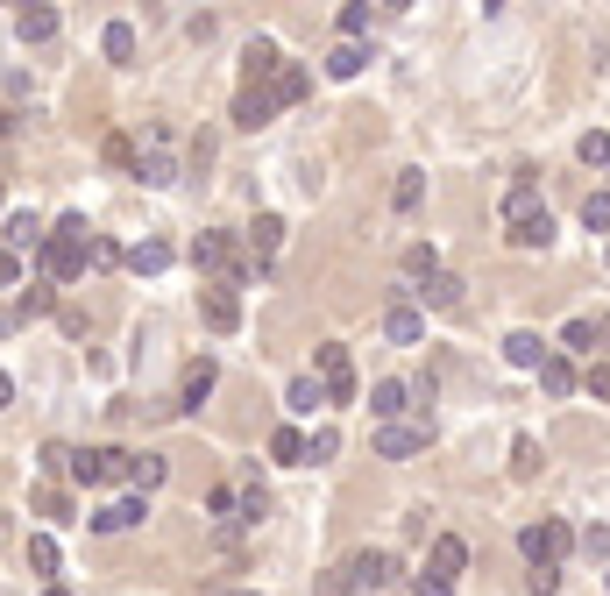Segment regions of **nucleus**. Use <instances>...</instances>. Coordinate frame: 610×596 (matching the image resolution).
<instances>
[{"instance_id":"nucleus-33","label":"nucleus","mask_w":610,"mask_h":596,"mask_svg":"<svg viewBox=\"0 0 610 596\" xmlns=\"http://www.w3.org/2000/svg\"><path fill=\"white\" fill-rule=\"evenodd\" d=\"M29 242H50L36 213H8V249H29Z\"/></svg>"},{"instance_id":"nucleus-13","label":"nucleus","mask_w":610,"mask_h":596,"mask_svg":"<svg viewBox=\"0 0 610 596\" xmlns=\"http://www.w3.org/2000/svg\"><path fill=\"white\" fill-rule=\"evenodd\" d=\"M341 575H348V589H384V582H391V554H384V547H362Z\"/></svg>"},{"instance_id":"nucleus-31","label":"nucleus","mask_w":610,"mask_h":596,"mask_svg":"<svg viewBox=\"0 0 610 596\" xmlns=\"http://www.w3.org/2000/svg\"><path fill=\"white\" fill-rule=\"evenodd\" d=\"M362 64H369V57H362V43H334V50H327V79H355Z\"/></svg>"},{"instance_id":"nucleus-41","label":"nucleus","mask_w":610,"mask_h":596,"mask_svg":"<svg viewBox=\"0 0 610 596\" xmlns=\"http://www.w3.org/2000/svg\"><path fill=\"white\" fill-rule=\"evenodd\" d=\"M100 157H107V164H114V171H135V164H142V157H135V142H128V135H107V142H100Z\"/></svg>"},{"instance_id":"nucleus-26","label":"nucleus","mask_w":610,"mask_h":596,"mask_svg":"<svg viewBox=\"0 0 610 596\" xmlns=\"http://www.w3.org/2000/svg\"><path fill=\"white\" fill-rule=\"evenodd\" d=\"M100 50H107V64H135V22H107Z\"/></svg>"},{"instance_id":"nucleus-16","label":"nucleus","mask_w":610,"mask_h":596,"mask_svg":"<svg viewBox=\"0 0 610 596\" xmlns=\"http://www.w3.org/2000/svg\"><path fill=\"white\" fill-rule=\"evenodd\" d=\"M149 518V504L142 497H114V504H100L93 511V533H128V526H142Z\"/></svg>"},{"instance_id":"nucleus-34","label":"nucleus","mask_w":610,"mask_h":596,"mask_svg":"<svg viewBox=\"0 0 610 596\" xmlns=\"http://www.w3.org/2000/svg\"><path fill=\"white\" fill-rule=\"evenodd\" d=\"M582 228H589V235H610V185L582 199Z\"/></svg>"},{"instance_id":"nucleus-37","label":"nucleus","mask_w":610,"mask_h":596,"mask_svg":"<svg viewBox=\"0 0 610 596\" xmlns=\"http://www.w3.org/2000/svg\"><path fill=\"white\" fill-rule=\"evenodd\" d=\"M57 561H64L57 540H50V533H29V568H36V575H57Z\"/></svg>"},{"instance_id":"nucleus-24","label":"nucleus","mask_w":610,"mask_h":596,"mask_svg":"<svg viewBox=\"0 0 610 596\" xmlns=\"http://www.w3.org/2000/svg\"><path fill=\"white\" fill-rule=\"evenodd\" d=\"M128 270H135V277H164V270H171V242H157V235L135 242V249H128Z\"/></svg>"},{"instance_id":"nucleus-23","label":"nucleus","mask_w":610,"mask_h":596,"mask_svg":"<svg viewBox=\"0 0 610 596\" xmlns=\"http://www.w3.org/2000/svg\"><path fill=\"white\" fill-rule=\"evenodd\" d=\"M305 93H313V71H305V64H284L277 79H270V100H277V107H298Z\"/></svg>"},{"instance_id":"nucleus-45","label":"nucleus","mask_w":610,"mask_h":596,"mask_svg":"<svg viewBox=\"0 0 610 596\" xmlns=\"http://www.w3.org/2000/svg\"><path fill=\"white\" fill-rule=\"evenodd\" d=\"M582 384H589V398L610 405V362H589V377H582Z\"/></svg>"},{"instance_id":"nucleus-6","label":"nucleus","mask_w":610,"mask_h":596,"mask_svg":"<svg viewBox=\"0 0 610 596\" xmlns=\"http://www.w3.org/2000/svg\"><path fill=\"white\" fill-rule=\"evenodd\" d=\"M142 185H178V164H171V128H149V149H142V164H135Z\"/></svg>"},{"instance_id":"nucleus-7","label":"nucleus","mask_w":610,"mask_h":596,"mask_svg":"<svg viewBox=\"0 0 610 596\" xmlns=\"http://www.w3.org/2000/svg\"><path fill=\"white\" fill-rule=\"evenodd\" d=\"M426 440H433V426H419V419L405 426V419H398V426H376V455H384V462H412Z\"/></svg>"},{"instance_id":"nucleus-20","label":"nucleus","mask_w":610,"mask_h":596,"mask_svg":"<svg viewBox=\"0 0 610 596\" xmlns=\"http://www.w3.org/2000/svg\"><path fill=\"white\" fill-rule=\"evenodd\" d=\"M277 249H284V220H277V213H256V228H249V263L263 270Z\"/></svg>"},{"instance_id":"nucleus-40","label":"nucleus","mask_w":610,"mask_h":596,"mask_svg":"<svg viewBox=\"0 0 610 596\" xmlns=\"http://www.w3.org/2000/svg\"><path fill=\"white\" fill-rule=\"evenodd\" d=\"M561 348H575V355H596V320H568V327H561Z\"/></svg>"},{"instance_id":"nucleus-32","label":"nucleus","mask_w":610,"mask_h":596,"mask_svg":"<svg viewBox=\"0 0 610 596\" xmlns=\"http://www.w3.org/2000/svg\"><path fill=\"white\" fill-rule=\"evenodd\" d=\"M405 277H412V284L440 277V256H433V242H412V249H405Z\"/></svg>"},{"instance_id":"nucleus-38","label":"nucleus","mask_w":610,"mask_h":596,"mask_svg":"<svg viewBox=\"0 0 610 596\" xmlns=\"http://www.w3.org/2000/svg\"><path fill=\"white\" fill-rule=\"evenodd\" d=\"M575 157H582L589 171H603V164H610V135H603V128H589V135L575 142Z\"/></svg>"},{"instance_id":"nucleus-39","label":"nucleus","mask_w":610,"mask_h":596,"mask_svg":"<svg viewBox=\"0 0 610 596\" xmlns=\"http://www.w3.org/2000/svg\"><path fill=\"white\" fill-rule=\"evenodd\" d=\"M334 29H341V43H362V29H369V8H362V0H348V8L334 15Z\"/></svg>"},{"instance_id":"nucleus-44","label":"nucleus","mask_w":610,"mask_h":596,"mask_svg":"<svg viewBox=\"0 0 610 596\" xmlns=\"http://www.w3.org/2000/svg\"><path fill=\"white\" fill-rule=\"evenodd\" d=\"M334 455H341V433L320 426V433H313V462H334Z\"/></svg>"},{"instance_id":"nucleus-49","label":"nucleus","mask_w":610,"mask_h":596,"mask_svg":"<svg viewBox=\"0 0 610 596\" xmlns=\"http://www.w3.org/2000/svg\"><path fill=\"white\" fill-rule=\"evenodd\" d=\"M43 596H71V589H64V582H50V589H43Z\"/></svg>"},{"instance_id":"nucleus-47","label":"nucleus","mask_w":610,"mask_h":596,"mask_svg":"<svg viewBox=\"0 0 610 596\" xmlns=\"http://www.w3.org/2000/svg\"><path fill=\"white\" fill-rule=\"evenodd\" d=\"M412 596H454V589H447V582H433V575H419V582H412Z\"/></svg>"},{"instance_id":"nucleus-21","label":"nucleus","mask_w":610,"mask_h":596,"mask_svg":"<svg viewBox=\"0 0 610 596\" xmlns=\"http://www.w3.org/2000/svg\"><path fill=\"white\" fill-rule=\"evenodd\" d=\"M270 114H277L270 86H242V93H235V128H263Z\"/></svg>"},{"instance_id":"nucleus-14","label":"nucleus","mask_w":610,"mask_h":596,"mask_svg":"<svg viewBox=\"0 0 610 596\" xmlns=\"http://www.w3.org/2000/svg\"><path fill=\"white\" fill-rule=\"evenodd\" d=\"M263 511H270V490L256 483V469H242V483H235V526H242V533L263 526Z\"/></svg>"},{"instance_id":"nucleus-46","label":"nucleus","mask_w":610,"mask_h":596,"mask_svg":"<svg viewBox=\"0 0 610 596\" xmlns=\"http://www.w3.org/2000/svg\"><path fill=\"white\" fill-rule=\"evenodd\" d=\"M582 554L603 561V554H610V526H589V533H582Z\"/></svg>"},{"instance_id":"nucleus-36","label":"nucleus","mask_w":610,"mask_h":596,"mask_svg":"<svg viewBox=\"0 0 610 596\" xmlns=\"http://www.w3.org/2000/svg\"><path fill=\"white\" fill-rule=\"evenodd\" d=\"M419 192H426V171H398V185H391V206H398V213H412V206H419Z\"/></svg>"},{"instance_id":"nucleus-18","label":"nucleus","mask_w":610,"mask_h":596,"mask_svg":"<svg viewBox=\"0 0 610 596\" xmlns=\"http://www.w3.org/2000/svg\"><path fill=\"white\" fill-rule=\"evenodd\" d=\"M242 71H249V79H242V86H270V79H277V71H284V57H277V43H270V36H256V43L242 50Z\"/></svg>"},{"instance_id":"nucleus-19","label":"nucleus","mask_w":610,"mask_h":596,"mask_svg":"<svg viewBox=\"0 0 610 596\" xmlns=\"http://www.w3.org/2000/svg\"><path fill=\"white\" fill-rule=\"evenodd\" d=\"M547 355H554V348H547L540 334H525V327L504 334V362H511V369H547Z\"/></svg>"},{"instance_id":"nucleus-28","label":"nucleus","mask_w":610,"mask_h":596,"mask_svg":"<svg viewBox=\"0 0 610 596\" xmlns=\"http://www.w3.org/2000/svg\"><path fill=\"white\" fill-rule=\"evenodd\" d=\"M540 384H547V398H568V391H575V362H568V355H547Z\"/></svg>"},{"instance_id":"nucleus-25","label":"nucleus","mask_w":610,"mask_h":596,"mask_svg":"<svg viewBox=\"0 0 610 596\" xmlns=\"http://www.w3.org/2000/svg\"><path fill=\"white\" fill-rule=\"evenodd\" d=\"M15 36H22V43H50V36H57V8H22V15H15Z\"/></svg>"},{"instance_id":"nucleus-29","label":"nucleus","mask_w":610,"mask_h":596,"mask_svg":"<svg viewBox=\"0 0 610 596\" xmlns=\"http://www.w3.org/2000/svg\"><path fill=\"white\" fill-rule=\"evenodd\" d=\"M164 469H171L164 455H135V469H128V483H135V497H149V490H157V483H164Z\"/></svg>"},{"instance_id":"nucleus-22","label":"nucleus","mask_w":610,"mask_h":596,"mask_svg":"<svg viewBox=\"0 0 610 596\" xmlns=\"http://www.w3.org/2000/svg\"><path fill=\"white\" fill-rule=\"evenodd\" d=\"M270 462H284V469H298V462H313V440H305L298 426H277V433H270Z\"/></svg>"},{"instance_id":"nucleus-11","label":"nucleus","mask_w":610,"mask_h":596,"mask_svg":"<svg viewBox=\"0 0 610 596\" xmlns=\"http://www.w3.org/2000/svg\"><path fill=\"white\" fill-rule=\"evenodd\" d=\"M462 277H454V270H440V277H426V284H412V306H426V313H454V306H462Z\"/></svg>"},{"instance_id":"nucleus-50","label":"nucleus","mask_w":610,"mask_h":596,"mask_svg":"<svg viewBox=\"0 0 610 596\" xmlns=\"http://www.w3.org/2000/svg\"><path fill=\"white\" fill-rule=\"evenodd\" d=\"M235 596H256V589H235Z\"/></svg>"},{"instance_id":"nucleus-1","label":"nucleus","mask_w":610,"mask_h":596,"mask_svg":"<svg viewBox=\"0 0 610 596\" xmlns=\"http://www.w3.org/2000/svg\"><path fill=\"white\" fill-rule=\"evenodd\" d=\"M504 242H511V249H547V242H554V213L540 206L532 171H518V185L504 192Z\"/></svg>"},{"instance_id":"nucleus-2","label":"nucleus","mask_w":610,"mask_h":596,"mask_svg":"<svg viewBox=\"0 0 610 596\" xmlns=\"http://www.w3.org/2000/svg\"><path fill=\"white\" fill-rule=\"evenodd\" d=\"M86 263H93V228H86L79 213H64L57 228H50V242H43V277L50 284H71Z\"/></svg>"},{"instance_id":"nucleus-9","label":"nucleus","mask_w":610,"mask_h":596,"mask_svg":"<svg viewBox=\"0 0 610 596\" xmlns=\"http://www.w3.org/2000/svg\"><path fill=\"white\" fill-rule=\"evenodd\" d=\"M462 568H469V540H462V533H440L433 554H426V575L454 589V575H462Z\"/></svg>"},{"instance_id":"nucleus-48","label":"nucleus","mask_w":610,"mask_h":596,"mask_svg":"<svg viewBox=\"0 0 610 596\" xmlns=\"http://www.w3.org/2000/svg\"><path fill=\"white\" fill-rule=\"evenodd\" d=\"M596 355H610V313H596Z\"/></svg>"},{"instance_id":"nucleus-3","label":"nucleus","mask_w":610,"mask_h":596,"mask_svg":"<svg viewBox=\"0 0 610 596\" xmlns=\"http://www.w3.org/2000/svg\"><path fill=\"white\" fill-rule=\"evenodd\" d=\"M192 263H199L213 284H242V277H249V263H242V242L227 235V228H206V235L192 242Z\"/></svg>"},{"instance_id":"nucleus-4","label":"nucleus","mask_w":610,"mask_h":596,"mask_svg":"<svg viewBox=\"0 0 610 596\" xmlns=\"http://www.w3.org/2000/svg\"><path fill=\"white\" fill-rule=\"evenodd\" d=\"M313 362H320L327 405H355V369H348V341H320V348H313Z\"/></svg>"},{"instance_id":"nucleus-10","label":"nucleus","mask_w":610,"mask_h":596,"mask_svg":"<svg viewBox=\"0 0 610 596\" xmlns=\"http://www.w3.org/2000/svg\"><path fill=\"white\" fill-rule=\"evenodd\" d=\"M213 384H220V362H213V355L185 362V384H178V412H199V405L213 398Z\"/></svg>"},{"instance_id":"nucleus-35","label":"nucleus","mask_w":610,"mask_h":596,"mask_svg":"<svg viewBox=\"0 0 610 596\" xmlns=\"http://www.w3.org/2000/svg\"><path fill=\"white\" fill-rule=\"evenodd\" d=\"M511 476H540V440H532V433L511 440Z\"/></svg>"},{"instance_id":"nucleus-5","label":"nucleus","mask_w":610,"mask_h":596,"mask_svg":"<svg viewBox=\"0 0 610 596\" xmlns=\"http://www.w3.org/2000/svg\"><path fill=\"white\" fill-rule=\"evenodd\" d=\"M568 547H575V533L561 526V518H540V526L518 533V554H525V561H561Z\"/></svg>"},{"instance_id":"nucleus-15","label":"nucleus","mask_w":610,"mask_h":596,"mask_svg":"<svg viewBox=\"0 0 610 596\" xmlns=\"http://www.w3.org/2000/svg\"><path fill=\"white\" fill-rule=\"evenodd\" d=\"M384 334H391L398 348H412V341H426V306H412V298H398V306L384 313Z\"/></svg>"},{"instance_id":"nucleus-43","label":"nucleus","mask_w":610,"mask_h":596,"mask_svg":"<svg viewBox=\"0 0 610 596\" xmlns=\"http://www.w3.org/2000/svg\"><path fill=\"white\" fill-rule=\"evenodd\" d=\"M206 511H213V518H227V526H235V483H220V490L206 497Z\"/></svg>"},{"instance_id":"nucleus-27","label":"nucleus","mask_w":610,"mask_h":596,"mask_svg":"<svg viewBox=\"0 0 610 596\" xmlns=\"http://www.w3.org/2000/svg\"><path fill=\"white\" fill-rule=\"evenodd\" d=\"M313 405H327V384H313V377H291V391H284V412L313 419Z\"/></svg>"},{"instance_id":"nucleus-12","label":"nucleus","mask_w":610,"mask_h":596,"mask_svg":"<svg viewBox=\"0 0 610 596\" xmlns=\"http://www.w3.org/2000/svg\"><path fill=\"white\" fill-rule=\"evenodd\" d=\"M199 313H206L213 334H235V327H242V298H235V284H213V291L199 298Z\"/></svg>"},{"instance_id":"nucleus-8","label":"nucleus","mask_w":610,"mask_h":596,"mask_svg":"<svg viewBox=\"0 0 610 596\" xmlns=\"http://www.w3.org/2000/svg\"><path fill=\"white\" fill-rule=\"evenodd\" d=\"M419 398H412V384H398V377H384V384H369V419L376 426H398V412H412Z\"/></svg>"},{"instance_id":"nucleus-42","label":"nucleus","mask_w":610,"mask_h":596,"mask_svg":"<svg viewBox=\"0 0 610 596\" xmlns=\"http://www.w3.org/2000/svg\"><path fill=\"white\" fill-rule=\"evenodd\" d=\"M114 263H128V249L107 242V235H93V270H114Z\"/></svg>"},{"instance_id":"nucleus-17","label":"nucleus","mask_w":610,"mask_h":596,"mask_svg":"<svg viewBox=\"0 0 610 596\" xmlns=\"http://www.w3.org/2000/svg\"><path fill=\"white\" fill-rule=\"evenodd\" d=\"M43 313H57V284H50V277H36V284L15 298V306H8V327H22V320H43Z\"/></svg>"},{"instance_id":"nucleus-30","label":"nucleus","mask_w":610,"mask_h":596,"mask_svg":"<svg viewBox=\"0 0 610 596\" xmlns=\"http://www.w3.org/2000/svg\"><path fill=\"white\" fill-rule=\"evenodd\" d=\"M525 589L532 596H561V561H525Z\"/></svg>"},{"instance_id":"nucleus-51","label":"nucleus","mask_w":610,"mask_h":596,"mask_svg":"<svg viewBox=\"0 0 610 596\" xmlns=\"http://www.w3.org/2000/svg\"><path fill=\"white\" fill-rule=\"evenodd\" d=\"M603 256H610V249H603Z\"/></svg>"}]
</instances>
